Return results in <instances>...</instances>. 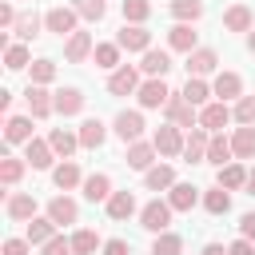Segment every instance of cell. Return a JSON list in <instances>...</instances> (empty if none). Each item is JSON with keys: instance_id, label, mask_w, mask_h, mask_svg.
Wrapping results in <instances>:
<instances>
[{"instance_id": "cell-4", "label": "cell", "mask_w": 255, "mask_h": 255, "mask_svg": "<svg viewBox=\"0 0 255 255\" xmlns=\"http://www.w3.org/2000/svg\"><path fill=\"white\" fill-rule=\"evenodd\" d=\"M116 44H120L124 52H147V48H151V32H147L143 24H124L120 36H116Z\"/></svg>"}, {"instance_id": "cell-52", "label": "cell", "mask_w": 255, "mask_h": 255, "mask_svg": "<svg viewBox=\"0 0 255 255\" xmlns=\"http://www.w3.org/2000/svg\"><path fill=\"white\" fill-rule=\"evenodd\" d=\"M239 231H243V239H255V211H247L239 219Z\"/></svg>"}, {"instance_id": "cell-24", "label": "cell", "mask_w": 255, "mask_h": 255, "mask_svg": "<svg viewBox=\"0 0 255 255\" xmlns=\"http://www.w3.org/2000/svg\"><path fill=\"white\" fill-rule=\"evenodd\" d=\"M231 151L239 159H255V124H243L235 135H231Z\"/></svg>"}, {"instance_id": "cell-8", "label": "cell", "mask_w": 255, "mask_h": 255, "mask_svg": "<svg viewBox=\"0 0 255 255\" xmlns=\"http://www.w3.org/2000/svg\"><path fill=\"white\" fill-rule=\"evenodd\" d=\"M151 143H155V151L159 155H183V135H179V128L175 124H167V128H159L155 135H151Z\"/></svg>"}, {"instance_id": "cell-11", "label": "cell", "mask_w": 255, "mask_h": 255, "mask_svg": "<svg viewBox=\"0 0 255 255\" xmlns=\"http://www.w3.org/2000/svg\"><path fill=\"white\" fill-rule=\"evenodd\" d=\"M116 135H120L124 143H135V139L143 135V116H139V112H120V116H116Z\"/></svg>"}, {"instance_id": "cell-7", "label": "cell", "mask_w": 255, "mask_h": 255, "mask_svg": "<svg viewBox=\"0 0 255 255\" xmlns=\"http://www.w3.org/2000/svg\"><path fill=\"white\" fill-rule=\"evenodd\" d=\"M139 108H163L167 100H171V92H167V84L159 80V76H151L147 84H139Z\"/></svg>"}, {"instance_id": "cell-29", "label": "cell", "mask_w": 255, "mask_h": 255, "mask_svg": "<svg viewBox=\"0 0 255 255\" xmlns=\"http://www.w3.org/2000/svg\"><path fill=\"white\" fill-rule=\"evenodd\" d=\"M108 215H112V219H128V215H135V195H131V191H112V199H108Z\"/></svg>"}, {"instance_id": "cell-6", "label": "cell", "mask_w": 255, "mask_h": 255, "mask_svg": "<svg viewBox=\"0 0 255 255\" xmlns=\"http://www.w3.org/2000/svg\"><path fill=\"white\" fill-rule=\"evenodd\" d=\"M108 92L112 96H131V92H139V72L135 68H116L112 76H108Z\"/></svg>"}, {"instance_id": "cell-46", "label": "cell", "mask_w": 255, "mask_h": 255, "mask_svg": "<svg viewBox=\"0 0 255 255\" xmlns=\"http://www.w3.org/2000/svg\"><path fill=\"white\" fill-rule=\"evenodd\" d=\"M56 80V64L52 60H36L32 64V84H52Z\"/></svg>"}, {"instance_id": "cell-22", "label": "cell", "mask_w": 255, "mask_h": 255, "mask_svg": "<svg viewBox=\"0 0 255 255\" xmlns=\"http://www.w3.org/2000/svg\"><path fill=\"white\" fill-rule=\"evenodd\" d=\"M4 211H8V219H36V199L24 195V191H16V195H8Z\"/></svg>"}, {"instance_id": "cell-17", "label": "cell", "mask_w": 255, "mask_h": 255, "mask_svg": "<svg viewBox=\"0 0 255 255\" xmlns=\"http://www.w3.org/2000/svg\"><path fill=\"white\" fill-rule=\"evenodd\" d=\"M96 48H92V32H72L68 36V48H64V56L72 60V64H80V60H88Z\"/></svg>"}, {"instance_id": "cell-40", "label": "cell", "mask_w": 255, "mask_h": 255, "mask_svg": "<svg viewBox=\"0 0 255 255\" xmlns=\"http://www.w3.org/2000/svg\"><path fill=\"white\" fill-rule=\"evenodd\" d=\"M24 167H28V159H12V155H4V159H0V179H4L8 187H12V183H20Z\"/></svg>"}, {"instance_id": "cell-5", "label": "cell", "mask_w": 255, "mask_h": 255, "mask_svg": "<svg viewBox=\"0 0 255 255\" xmlns=\"http://www.w3.org/2000/svg\"><path fill=\"white\" fill-rule=\"evenodd\" d=\"M24 100H28L32 120H44V116H52V112H56V96H48V92H44V84H28Z\"/></svg>"}, {"instance_id": "cell-20", "label": "cell", "mask_w": 255, "mask_h": 255, "mask_svg": "<svg viewBox=\"0 0 255 255\" xmlns=\"http://www.w3.org/2000/svg\"><path fill=\"white\" fill-rule=\"evenodd\" d=\"M56 112L60 116H80L84 112V92L80 88H60L56 92Z\"/></svg>"}, {"instance_id": "cell-12", "label": "cell", "mask_w": 255, "mask_h": 255, "mask_svg": "<svg viewBox=\"0 0 255 255\" xmlns=\"http://www.w3.org/2000/svg\"><path fill=\"white\" fill-rule=\"evenodd\" d=\"M52 143L48 139H28L24 143V159H28V167H36V171H44V167H52Z\"/></svg>"}, {"instance_id": "cell-41", "label": "cell", "mask_w": 255, "mask_h": 255, "mask_svg": "<svg viewBox=\"0 0 255 255\" xmlns=\"http://www.w3.org/2000/svg\"><path fill=\"white\" fill-rule=\"evenodd\" d=\"M96 247H100V235H96V231L84 227V231L72 235V251H76V255H96Z\"/></svg>"}, {"instance_id": "cell-44", "label": "cell", "mask_w": 255, "mask_h": 255, "mask_svg": "<svg viewBox=\"0 0 255 255\" xmlns=\"http://www.w3.org/2000/svg\"><path fill=\"white\" fill-rule=\"evenodd\" d=\"M40 24H44V20H40L36 12H28V16L16 20V36H20V40H32V36H40Z\"/></svg>"}, {"instance_id": "cell-34", "label": "cell", "mask_w": 255, "mask_h": 255, "mask_svg": "<svg viewBox=\"0 0 255 255\" xmlns=\"http://www.w3.org/2000/svg\"><path fill=\"white\" fill-rule=\"evenodd\" d=\"M207 96H211V88L203 84V76H187V84H183V100L199 108V104H207Z\"/></svg>"}, {"instance_id": "cell-3", "label": "cell", "mask_w": 255, "mask_h": 255, "mask_svg": "<svg viewBox=\"0 0 255 255\" xmlns=\"http://www.w3.org/2000/svg\"><path fill=\"white\" fill-rule=\"evenodd\" d=\"M76 20H80L76 8H48V12H44V28L56 32V36H72V32H80Z\"/></svg>"}, {"instance_id": "cell-53", "label": "cell", "mask_w": 255, "mask_h": 255, "mask_svg": "<svg viewBox=\"0 0 255 255\" xmlns=\"http://www.w3.org/2000/svg\"><path fill=\"white\" fill-rule=\"evenodd\" d=\"M203 255H227V247H219V243H207V247H203Z\"/></svg>"}, {"instance_id": "cell-37", "label": "cell", "mask_w": 255, "mask_h": 255, "mask_svg": "<svg viewBox=\"0 0 255 255\" xmlns=\"http://www.w3.org/2000/svg\"><path fill=\"white\" fill-rule=\"evenodd\" d=\"M52 179H56V187H60V191H68V187H76V183H80V167H76L72 159H64V163L52 171Z\"/></svg>"}, {"instance_id": "cell-51", "label": "cell", "mask_w": 255, "mask_h": 255, "mask_svg": "<svg viewBox=\"0 0 255 255\" xmlns=\"http://www.w3.org/2000/svg\"><path fill=\"white\" fill-rule=\"evenodd\" d=\"M227 255H255V247H251V239H235L227 247Z\"/></svg>"}, {"instance_id": "cell-42", "label": "cell", "mask_w": 255, "mask_h": 255, "mask_svg": "<svg viewBox=\"0 0 255 255\" xmlns=\"http://www.w3.org/2000/svg\"><path fill=\"white\" fill-rule=\"evenodd\" d=\"M151 16V4L147 0H124V20L128 24H143Z\"/></svg>"}, {"instance_id": "cell-39", "label": "cell", "mask_w": 255, "mask_h": 255, "mask_svg": "<svg viewBox=\"0 0 255 255\" xmlns=\"http://www.w3.org/2000/svg\"><path fill=\"white\" fill-rule=\"evenodd\" d=\"M120 52H124L120 44H96V52H92V56H96V68H108V72H112V68L120 64Z\"/></svg>"}, {"instance_id": "cell-27", "label": "cell", "mask_w": 255, "mask_h": 255, "mask_svg": "<svg viewBox=\"0 0 255 255\" xmlns=\"http://www.w3.org/2000/svg\"><path fill=\"white\" fill-rule=\"evenodd\" d=\"M48 143H52V151H56V155H64V159H68V155H72V151L80 147V135H72L68 128H52Z\"/></svg>"}, {"instance_id": "cell-33", "label": "cell", "mask_w": 255, "mask_h": 255, "mask_svg": "<svg viewBox=\"0 0 255 255\" xmlns=\"http://www.w3.org/2000/svg\"><path fill=\"white\" fill-rule=\"evenodd\" d=\"M171 16H175L179 24H195V20L203 16V4H199V0H171Z\"/></svg>"}, {"instance_id": "cell-21", "label": "cell", "mask_w": 255, "mask_h": 255, "mask_svg": "<svg viewBox=\"0 0 255 255\" xmlns=\"http://www.w3.org/2000/svg\"><path fill=\"white\" fill-rule=\"evenodd\" d=\"M155 155H159V151H155V143H143V139H135V143L128 147V167H135V171H147Z\"/></svg>"}, {"instance_id": "cell-26", "label": "cell", "mask_w": 255, "mask_h": 255, "mask_svg": "<svg viewBox=\"0 0 255 255\" xmlns=\"http://www.w3.org/2000/svg\"><path fill=\"white\" fill-rule=\"evenodd\" d=\"M4 139H8V143H28V139H32V120H28V116H12V120L4 124Z\"/></svg>"}, {"instance_id": "cell-30", "label": "cell", "mask_w": 255, "mask_h": 255, "mask_svg": "<svg viewBox=\"0 0 255 255\" xmlns=\"http://www.w3.org/2000/svg\"><path fill=\"white\" fill-rule=\"evenodd\" d=\"M76 135H80V147H100V143H104V135H108V128H104L100 120H84Z\"/></svg>"}, {"instance_id": "cell-31", "label": "cell", "mask_w": 255, "mask_h": 255, "mask_svg": "<svg viewBox=\"0 0 255 255\" xmlns=\"http://www.w3.org/2000/svg\"><path fill=\"white\" fill-rule=\"evenodd\" d=\"M167 44H171L175 52H195V32H191V24H175V28L167 32Z\"/></svg>"}, {"instance_id": "cell-13", "label": "cell", "mask_w": 255, "mask_h": 255, "mask_svg": "<svg viewBox=\"0 0 255 255\" xmlns=\"http://www.w3.org/2000/svg\"><path fill=\"white\" fill-rule=\"evenodd\" d=\"M251 24H255V16H251L247 4H231V8L223 12V28H227V32H251Z\"/></svg>"}, {"instance_id": "cell-2", "label": "cell", "mask_w": 255, "mask_h": 255, "mask_svg": "<svg viewBox=\"0 0 255 255\" xmlns=\"http://www.w3.org/2000/svg\"><path fill=\"white\" fill-rule=\"evenodd\" d=\"M163 112H167V124H175V128H195V124H199V112H195V104L183 100V92L171 96V100L163 104Z\"/></svg>"}, {"instance_id": "cell-15", "label": "cell", "mask_w": 255, "mask_h": 255, "mask_svg": "<svg viewBox=\"0 0 255 255\" xmlns=\"http://www.w3.org/2000/svg\"><path fill=\"white\" fill-rule=\"evenodd\" d=\"M195 199H199V187H191V183H171V191H167L171 211H191Z\"/></svg>"}, {"instance_id": "cell-45", "label": "cell", "mask_w": 255, "mask_h": 255, "mask_svg": "<svg viewBox=\"0 0 255 255\" xmlns=\"http://www.w3.org/2000/svg\"><path fill=\"white\" fill-rule=\"evenodd\" d=\"M72 8H76L84 20H104V12H108V4H104V0H76Z\"/></svg>"}, {"instance_id": "cell-50", "label": "cell", "mask_w": 255, "mask_h": 255, "mask_svg": "<svg viewBox=\"0 0 255 255\" xmlns=\"http://www.w3.org/2000/svg\"><path fill=\"white\" fill-rule=\"evenodd\" d=\"M104 255H131V243L128 239H108L104 243Z\"/></svg>"}, {"instance_id": "cell-25", "label": "cell", "mask_w": 255, "mask_h": 255, "mask_svg": "<svg viewBox=\"0 0 255 255\" xmlns=\"http://www.w3.org/2000/svg\"><path fill=\"white\" fill-rule=\"evenodd\" d=\"M139 68H143L147 76H159V80H163V76L171 72V56H167V52H159V48H147V52H143V64H139Z\"/></svg>"}, {"instance_id": "cell-28", "label": "cell", "mask_w": 255, "mask_h": 255, "mask_svg": "<svg viewBox=\"0 0 255 255\" xmlns=\"http://www.w3.org/2000/svg\"><path fill=\"white\" fill-rule=\"evenodd\" d=\"M215 179H219V187H227V191H235V187H247V167H243V163H223Z\"/></svg>"}, {"instance_id": "cell-16", "label": "cell", "mask_w": 255, "mask_h": 255, "mask_svg": "<svg viewBox=\"0 0 255 255\" xmlns=\"http://www.w3.org/2000/svg\"><path fill=\"white\" fill-rule=\"evenodd\" d=\"M32 247H44L48 239H56V219L44 215V219H28V235H24Z\"/></svg>"}, {"instance_id": "cell-47", "label": "cell", "mask_w": 255, "mask_h": 255, "mask_svg": "<svg viewBox=\"0 0 255 255\" xmlns=\"http://www.w3.org/2000/svg\"><path fill=\"white\" fill-rule=\"evenodd\" d=\"M235 120H239V124H255V96H239V104H235Z\"/></svg>"}, {"instance_id": "cell-19", "label": "cell", "mask_w": 255, "mask_h": 255, "mask_svg": "<svg viewBox=\"0 0 255 255\" xmlns=\"http://www.w3.org/2000/svg\"><path fill=\"white\" fill-rule=\"evenodd\" d=\"M211 92L227 104V100H235V96H243V80L235 76V72H219L215 76V84H211Z\"/></svg>"}, {"instance_id": "cell-9", "label": "cell", "mask_w": 255, "mask_h": 255, "mask_svg": "<svg viewBox=\"0 0 255 255\" xmlns=\"http://www.w3.org/2000/svg\"><path fill=\"white\" fill-rule=\"evenodd\" d=\"M207 143H211L207 128H203V124H195V128H191V135H187V143H183V159H187V163L207 159Z\"/></svg>"}, {"instance_id": "cell-55", "label": "cell", "mask_w": 255, "mask_h": 255, "mask_svg": "<svg viewBox=\"0 0 255 255\" xmlns=\"http://www.w3.org/2000/svg\"><path fill=\"white\" fill-rule=\"evenodd\" d=\"M247 48H251V52H255V32H251V36H247Z\"/></svg>"}, {"instance_id": "cell-38", "label": "cell", "mask_w": 255, "mask_h": 255, "mask_svg": "<svg viewBox=\"0 0 255 255\" xmlns=\"http://www.w3.org/2000/svg\"><path fill=\"white\" fill-rule=\"evenodd\" d=\"M179 251H183V239L171 235V231H159L155 243H151V255H179Z\"/></svg>"}, {"instance_id": "cell-23", "label": "cell", "mask_w": 255, "mask_h": 255, "mask_svg": "<svg viewBox=\"0 0 255 255\" xmlns=\"http://www.w3.org/2000/svg\"><path fill=\"white\" fill-rule=\"evenodd\" d=\"M48 215H52V219H56V227H60V223H76V219H80V207H76V199L56 195V199L48 203Z\"/></svg>"}, {"instance_id": "cell-54", "label": "cell", "mask_w": 255, "mask_h": 255, "mask_svg": "<svg viewBox=\"0 0 255 255\" xmlns=\"http://www.w3.org/2000/svg\"><path fill=\"white\" fill-rule=\"evenodd\" d=\"M247 191H251V195H255V167H251V171H247Z\"/></svg>"}, {"instance_id": "cell-10", "label": "cell", "mask_w": 255, "mask_h": 255, "mask_svg": "<svg viewBox=\"0 0 255 255\" xmlns=\"http://www.w3.org/2000/svg\"><path fill=\"white\" fill-rule=\"evenodd\" d=\"M231 116H235V112H231L223 100H215V104H203V108H199V124H203L207 131H219V128H223Z\"/></svg>"}, {"instance_id": "cell-32", "label": "cell", "mask_w": 255, "mask_h": 255, "mask_svg": "<svg viewBox=\"0 0 255 255\" xmlns=\"http://www.w3.org/2000/svg\"><path fill=\"white\" fill-rule=\"evenodd\" d=\"M231 155H235V151H231V139H223L219 131H211V143H207V159H211L215 167H223Z\"/></svg>"}, {"instance_id": "cell-35", "label": "cell", "mask_w": 255, "mask_h": 255, "mask_svg": "<svg viewBox=\"0 0 255 255\" xmlns=\"http://www.w3.org/2000/svg\"><path fill=\"white\" fill-rule=\"evenodd\" d=\"M143 183H147L151 191H163V187H171V183H175V171H171L167 163H159V167H147Z\"/></svg>"}, {"instance_id": "cell-43", "label": "cell", "mask_w": 255, "mask_h": 255, "mask_svg": "<svg viewBox=\"0 0 255 255\" xmlns=\"http://www.w3.org/2000/svg\"><path fill=\"white\" fill-rule=\"evenodd\" d=\"M24 64H28V48H24V44H8V48H4V68H8V72H20Z\"/></svg>"}, {"instance_id": "cell-48", "label": "cell", "mask_w": 255, "mask_h": 255, "mask_svg": "<svg viewBox=\"0 0 255 255\" xmlns=\"http://www.w3.org/2000/svg\"><path fill=\"white\" fill-rule=\"evenodd\" d=\"M44 255H76V251H72V239L56 235V239H48V243H44Z\"/></svg>"}, {"instance_id": "cell-36", "label": "cell", "mask_w": 255, "mask_h": 255, "mask_svg": "<svg viewBox=\"0 0 255 255\" xmlns=\"http://www.w3.org/2000/svg\"><path fill=\"white\" fill-rule=\"evenodd\" d=\"M203 207H207L211 215H227V211H231V195H227V187H211V191L203 195Z\"/></svg>"}, {"instance_id": "cell-49", "label": "cell", "mask_w": 255, "mask_h": 255, "mask_svg": "<svg viewBox=\"0 0 255 255\" xmlns=\"http://www.w3.org/2000/svg\"><path fill=\"white\" fill-rule=\"evenodd\" d=\"M4 255H32L28 239H4Z\"/></svg>"}, {"instance_id": "cell-14", "label": "cell", "mask_w": 255, "mask_h": 255, "mask_svg": "<svg viewBox=\"0 0 255 255\" xmlns=\"http://www.w3.org/2000/svg\"><path fill=\"white\" fill-rule=\"evenodd\" d=\"M84 199L88 203H108L112 199V179L100 171V175H88L84 179Z\"/></svg>"}, {"instance_id": "cell-18", "label": "cell", "mask_w": 255, "mask_h": 255, "mask_svg": "<svg viewBox=\"0 0 255 255\" xmlns=\"http://www.w3.org/2000/svg\"><path fill=\"white\" fill-rule=\"evenodd\" d=\"M215 64H219V56H215L211 48H195V52H187V76H207Z\"/></svg>"}, {"instance_id": "cell-1", "label": "cell", "mask_w": 255, "mask_h": 255, "mask_svg": "<svg viewBox=\"0 0 255 255\" xmlns=\"http://www.w3.org/2000/svg\"><path fill=\"white\" fill-rule=\"evenodd\" d=\"M167 223H171V203L167 199H151V203H143V211H139V227H147V231H167Z\"/></svg>"}]
</instances>
